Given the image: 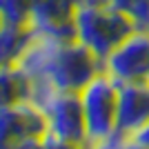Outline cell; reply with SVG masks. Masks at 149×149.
Segmentation results:
<instances>
[{
    "instance_id": "6da1fadb",
    "label": "cell",
    "mask_w": 149,
    "mask_h": 149,
    "mask_svg": "<svg viewBox=\"0 0 149 149\" xmlns=\"http://www.w3.org/2000/svg\"><path fill=\"white\" fill-rule=\"evenodd\" d=\"M29 100L47 118L42 147H87V127L78 91H62L47 78H33Z\"/></svg>"
},
{
    "instance_id": "7a4b0ae2",
    "label": "cell",
    "mask_w": 149,
    "mask_h": 149,
    "mask_svg": "<svg viewBox=\"0 0 149 149\" xmlns=\"http://www.w3.org/2000/svg\"><path fill=\"white\" fill-rule=\"evenodd\" d=\"M134 29H138L136 22L111 5L78 7L74 16L76 40L82 42L100 60H105L113 47H118Z\"/></svg>"
},
{
    "instance_id": "3957f363",
    "label": "cell",
    "mask_w": 149,
    "mask_h": 149,
    "mask_svg": "<svg viewBox=\"0 0 149 149\" xmlns=\"http://www.w3.org/2000/svg\"><path fill=\"white\" fill-rule=\"evenodd\" d=\"M87 127V147H100L116 131L118 118V82L100 71L78 91Z\"/></svg>"
},
{
    "instance_id": "277c9868",
    "label": "cell",
    "mask_w": 149,
    "mask_h": 149,
    "mask_svg": "<svg viewBox=\"0 0 149 149\" xmlns=\"http://www.w3.org/2000/svg\"><path fill=\"white\" fill-rule=\"evenodd\" d=\"M100 71H102V60L96 54H91L82 42L71 38L56 42L45 62L40 78L51 80L62 91H80Z\"/></svg>"
},
{
    "instance_id": "5b68a950",
    "label": "cell",
    "mask_w": 149,
    "mask_h": 149,
    "mask_svg": "<svg viewBox=\"0 0 149 149\" xmlns=\"http://www.w3.org/2000/svg\"><path fill=\"white\" fill-rule=\"evenodd\" d=\"M47 118L31 100L0 107V149L2 147H42Z\"/></svg>"
},
{
    "instance_id": "8992f818",
    "label": "cell",
    "mask_w": 149,
    "mask_h": 149,
    "mask_svg": "<svg viewBox=\"0 0 149 149\" xmlns=\"http://www.w3.org/2000/svg\"><path fill=\"white\" fill-rule=\"evenodd\" d=\"M116 82H149V29H134L102 60Z\"/></svg>"
},
{
    "instance_id": "52a82bcc",
    "label": "cell",
    "mask_w": 149,
    "mask_h": 149,
    "mask_svg": "<svg viewBox=\"0 0 149 149\" xmlns=\"http://www.w3.org/2000/svg\"><path fill=\"white\" fill-rule=\"evenodd\" d=\"M78 0H31L29 27L33 33H47L62 40L76 38L74 16Z\"/></svg>"
},
{
    "instance_id": "ba28073f",
    "label": "cell",
    "mask_w": 149,
    "mask_h": 149,
    "mask_svg": "<svg viewBox=\"0 0 149 149\" xmlns=\"http://www.w3.org/2000/svg\"><path fill=\"white\" fill-rule=\"evenodd\" d=\"M149 120V82H118L116 131L129 143V136Z\"/></svg>"
},
{
    "instance_id": "9c48e42d",
    "label": "cell",
    "mask_w": 149,
    "mask_h": 149,
    "mask_svg": "<svg viewBox=\"0 0 149 149\" xmlns=\"http://www.w3.org/2000/svg\"><path fill=\"white\" fill-rule=\"evenodd\" d=\"M31 78L16 65L0 67V107L16 105L20 100H29Z\"/></svg>"
},
{
    "instance_id": "30bf717a",
    "label": "cell",
    "mask_w": 149,
    "mask_h": 149,
    "mask_svg": "<svg viewBox=\"0 0 149 149\" xmlns=\"http://www.w3.org/2000/svg\"><path fill=\"white\" fill-rule=\"evenodd\" d=\"M31 38V29L27 25L5 22L0 27V67L16 65Z\"/></svg>"
},
{
    "instance_id": "8fae6325",
    "label": "cell",
    "mask_w": 149,
    "mask_h": 149,
    "mask_svg": "<svg viewBox=\"0 0 149 149\" xmlns=\"http://www.w3.org/2000/svg\"><path fill=\"white\" fill-rule=\"evenodd\" d=\"M109 5L125 11L138 29H149V0H109Z\"/></svg>"
},
{
    "instance_id": "7c38bea8",
    "label": "cell",
    "mask_w": 149,
    "mask_h": 149,
    "mask_svg": "<svg viewBox=\"0 0 149 149\" xmlns=\"http://www.w3.org/2000/svg\"><path fill=\"white\" fill-rule=\"evenodd\" d=\"M0 11L5 16V22L27 25L31 13V0H0Z\"/></svg>"
},
{
    "instance_id": "4fadbf2b",
    "label": "cell",
    "mask_w": 149,
    "mask_h": 149,
    "mask_svg": "<svg viewBox=\"0 0 149 149\" xmlns=\"http://www.w3.org/2000/svg\"><path fill=\"white\" fill-rule=\"evenodd\" d=\"M127 147H147L149 149V120L143 125V127H138V129L129 136Z\"/></svg>"
},
{
    "instance_id": "5bb4252c",
    "label": "cell",
    "mask_w": 149,
    "mask_h": 149,
    "mask_svg": "<svg viewBox=\"0 0 149 149\" xmlns=\"http://www.w3.org/2000/svg\"><path fill=\"white\" fill-rule=\"evenodd\" d=\"M109 5V0H78V7H100Z\"/></svg>"
},
{
    "instance_id": "9a60e30c",
    "label": "cell",
    "mask_w": 149,
    "mask_h": 149,
    "mask_svg": "<svg viewBox=\"0 0 149 149\" xmlns=\"http://www.w3.org/2000/svg\"><path fill=\"white\" fill-rule=\"evenodd\" d=\"M5 25V16H2V11H0V27Z\"/></svg>"
}]
</instances>
